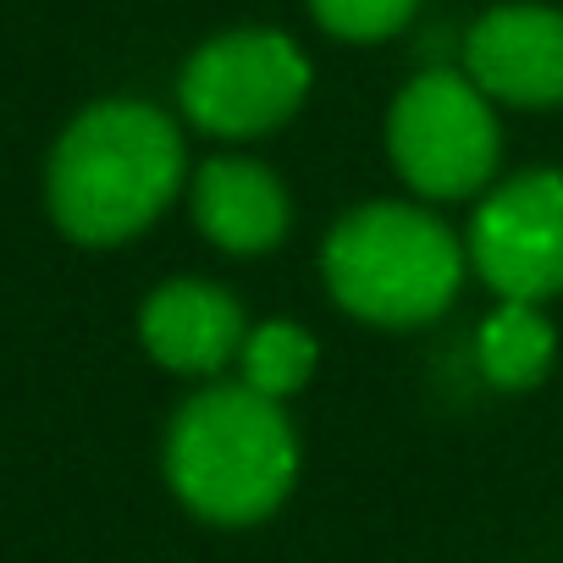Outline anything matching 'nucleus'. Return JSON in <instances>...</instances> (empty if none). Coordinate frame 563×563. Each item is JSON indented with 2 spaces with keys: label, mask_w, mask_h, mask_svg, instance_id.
<instances>
[{
  "label": "nucleus",
  "mask_w": 563,
  "mask_h": 563,
  "mask_svg": "<svg viewBox=\"0 0 563 563\" xmlns=\"http://www.w3.org/2000/svg\"><path fill=\"white\" fill-rule=\"evenodd\" d=\"M470 271L508 305H547L563 294V172L536 166L481 194L470 232Z\"/></svg>",
  "instance_id": "6"
},
{
  "label": "nucleus",
  "mask_w": 563,
  "mask_h": 563,
  "mask_svg": "<svg viewBox=\"0 0 563 563\" xmlns=\"http://www.w3.org/2000/svg\"><path fill=\"white\" fill-rule=\"evenodd\" d=\"M464 78L492 106L552 111L563 106V12L558 7H497L464 34Z\"/></svg>",
  "instance_id": "7"
},
{
  "label": "nucleus",
  "mask_w": 563,
  "mask_h": 563,
  "mask_svg": "<svg viewBox=\"0 0 563 563\" xmlns=\"http://www.w3.org/2000/svg\"><path fill=\"white\" fill-rule=\"evenodd\" d=\"M316 365H321V349H316V338L299 321H260L243 338L238 382L265 393V398H276V404H288L294 393L310 387Z\"/></svg>",
  "instance_id": "11"
},
{
  "label": "nucleus",
  "mask_w": 563,
  "mask_h": 563,
  "mask_svg": "<svg viewBox=\"0 0 563 563\" xmlns=\"http://www.w3.org/2000/svg\"><path fill=\"white\" fill-rule=\"evenodd\" d=\"M249 321L238 310V299L216 282L199 276H177L144 299L139 310V343L144 354L172 371V376H216L243 354Z\"/></svg>",
  "instance_id": "8"
},
{
  "label": "nucleus",
  "mask_w": 563,
  "mask_h": 563,
  "mask_svg": "<svg viewBox=\"0 0 563 563\" xmlns=\"http://www.w3.org/2000/svg\"><path fill=\"white\" fill-rule=\"evenodd\" d=\"M387 155L420 199H475L497 177L503 128L492 100L464 73L437 67L398 89L387 111Z\"/></svg>",
  "instance_id": "4"
},
{
  "label": "nucleus",
  "mask_w": 563,
  "mask_h": 563,
  "mask_svg": "<svg viewBox=\"0 0 563 563\" xmlns=\"http://www.w3.org/2000/svg\"><path fill=\"white\" fill-rule=\"evenodd\" d=\"M310 12H316V23L332 40L382 45V40H393L420 12V0H310Z\"/></svg>",
  "instance_id": "12"
},
{
  "label": "nucleus",
  "mask_w": 563,
  "mask_h": 563,
  "mask_svg": "<svg viewBox=\"0 0 563 563\" xmlns=\"http://www.w3.org/2000/svg\"><path fill=\"white\" fill-rule=\"evenodd\" d=\"M166 481L210 525H260L299 481V431L276 398L243 382L199 387L166 426Z\"/></svg>",
  "instance_id": "2"
},
{
  "label": "nucleus",
  "mask_w": 563,
  "mask_h": 563,
  "mask_svg": "<svg viewBox=\"0 0 563 563\" xmlns=\"http://www.w3.org/2000/svg\"><path fill=\"white\" fill-rule=\"evenodd\" d=\"M321 276L332 305L354 321L409 332L453 310L470 276V249L437 210L371 199L327 232Z\"/></svg>",
  "instance_id": "3"
},
{
  "label": "nucleus",
  "mask_w": 563,
  "mask_h": 563,
  "mask_svg": "<svg viewBox=\"0 0 563 563\" xmlns=\"http://www.w3.org/2000/svg\"><path fill=\"white\" fill-rule=\"evenodd\" d=\"M310 95V56L282 29H232L199 45L177 78V106L199 133L260 139L294 122Z\"/></svg>",
  "instance_id": "5"
},
{
  "label": "nucleus",
  "mask_w": 563,
  "mask_h": 563,
  "mask_svg": "<svg viewBox=\"0 0 563 563\" xmlns=\"http://www.w3.org/2000/svg\"><path fill=\"white\" fill-rule=\"evenodd\" d=\"M188 205H194V227L205 232V243H216L221 254H238V260L282 249V238L294 227L288 188L276 183L271 166H260L249 155L205 161L194 172Z\"/></svg>",
  "instance_id": "9"
},
{
  "label": "nucleus",
  "mask_w": 563,
  "mask_h": 563,
  "mask_svg": "<svg viewBox=\"0 0 563 563\" xmlns=\"http://www.w3.org/2000/svg\"><path fill=\"white\" fill-rule=\"evenodd\" d=\"M183 133L144 100L89 106L56 144L45 199L73 243L111 249L139 238L183 188Z\"/></svg>",
  "instance_id": "1"
},
{
  "label": "nucleus",
  "mask_w": 563,
  "mask_h": 563,
  "mask_svg": "<svg viewBox=\"0 0 563 563\" xmlns=\"http://www.w3.org/2000/svg\"><path fill=\"white\" fill-rule=\"evenodd\" d=\"M475 365H481L486 387H497V393H536L558 365V332L541 316V305L497 299V310L481 321Z\"/></svg>",
  "instance_id": "10"
}]
</instances>
